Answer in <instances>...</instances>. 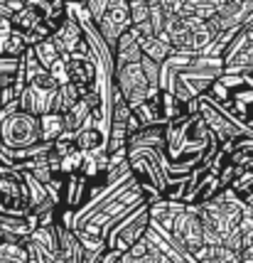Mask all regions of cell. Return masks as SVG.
<instances>
[{
	"instance_id": "obj_1",
	"label": "cell",
	"mask_w": 253,
	"mask_h": 263,
	"mask_svg": "<svg viewBox=\"0 0 253 263\" xmlns=\"http://www.w3.org/2000/svg\"><path fill=\"white\" fill-rule=\"evenodd\" d=\"M42 143L40 118L23 114L17 99L0 111V150H27Z\"/></svg>"
},
{
	"instance_id": "obj_2",
	"label": "cell",
	"mask_w": 253,
	"mask_h": 263,
	"mask_svg": "<svg viewBox=\"0 0 253 263\" xmlns=\"http://www.w3.org/2000/svg\"><path fill=\"white\" fill-rule=\"evenodd\" d=\"M197 116L204 121L207 130L217 138L219 145L241 140V138H253L251 126L243 123L241 118H233L226 108H221V103L209 91L202 93V96L197 99Z\"/></svg>"
},
{
	"instance_id": "obj_3",
	"label": "cell",
	"mask_w": 253,
	"mask_h": 263,
	"mask_svg": "<svg viewBox=\"0 0 253 263\" xmlns=\"http://www.w3.org/2000/svg\"><path fill=\"white\" fill-rule=\"evenodd\" d=\"M128 167L135 182L150 184L158 192H165V184L170 180V162L165 155V148H128Z\"/></svg>"
},
{
	"instance_id": "obj_4",
	"label": "cell",
	"mask_w": 253,
	"mask_h": 263,
	"mask_svg": "<svg viewBox=\"0 0 253 263\" xmlns=\"http://www.w3.org/2000/svg\"><path fill=\"white\" fill-rule=\"evenodd\" d=\"M148 224H150L148 204H145V202H140L135 209H130L128 214H123V217L118 219L113 227L104 234L106 249L118 251V253H126L135 241H140L143 236H145Z\"/></svg>"
},
{
	"instance_id": "obj_5",
	"label": "cell",
	"mask_w": 253,
	"mask_h": 263,
	"mask_svg": "<svg viewBox=\"0 0 253 263\" xmlns=\"http://www.w3.org/2000/svg\"><path fill=\"white\" fill-rule=\"evenodd\" d=\"M30 212H32V204H30L25 175L0 165V217L23 219Z\"/></svg>"
},
{
	"instance_id": "obj_6",
	"label": "cell",
	"mask_w": 253,
	"mask_h": 263,
	"mask_svg": "<svg viewBox=\"0 0 253 263\" xmlns=\"http://www.w3.org/2000/svg\"><path fill=\"white\" fill-rule=\"evenodd\" d=\"M224 77H251L253 71V27H241L221 54Z\"/></svg>"
},
{
	"instance_id": "obj_7",
	"label": "cell",
	"mask_w": 253,
	"mask_h": 263,
	"mask_svg": "<svg viewBox=\"0 0 253 263\" xmlns=\"http://www.w3.org/2000/svg\"><path fill=\"white\" fill-rule=\"evenodd\" d=\"M172 241L182 249L184 253H189L194 258L197 253L204 249V231H202V221L194 214L192 206H184L182 212L172 219L170 224V231H167Z\"/></svg>"
},
{
	"instance_id": "obj_8",
	"label": "cell",
	"mask_w": 253,
	"mask_h": 263,
	"mask_svg": "<svg viewBox=\"0 0 253 263\" xmlns=\"http://www.w3.org/2000/svg\"><path fill=\"white\" fill-rule=\"evenodd\" d=\"M113 89L126 101V106L130 111H135L138 106L150 101V89L145 77H143V71H140V64H128V67L115 69Z\"/></svg>"
},
{
	"instance_id": "obj_9",
	"label": "cell",
	"mask_w": 253,
	"mask_h": 263,
	"mask_svg": "<svg viewBox=\"0 0 253 263\" xmlns=\"http://www.w3.org/2000/svg\"><path fill=\"white\" fill-rule=\"evenodd\" d=\"M130 27V17H128V0H108L106 15L101 17V23L96 25V30L101 34V40L106 47L113 52L115 42L121 40V34Z\"/></svg>"
},
{
	"instance_id": "obj_10",
	"label": "cell",
	"mask_w": 253,
	"mask_h": 263,
	"mask_svg": "<svg viewBox=\"0 0 253 263\" xmlns=\"http://www.w3.org/2000/svg\"><path fill=\"white\" fill-rule=\"evenodd\" d=\"M49 42L54 45V49L59 52V57H71V54H86V52H89L79 23H76L67 10H64V20L59 23V27L49 34Z\"/></svg>"
},
{
	"instance_id": "obj_11",
	"label": "cell",
	"mask_w": 253,
	"mask_h": 263,
	"mask_svg": "<svg viewBox=\"0 0 253 263\" xmlns=\"http://www.w3.org/2000/svg\"><path fill=\"white\" fill-rule=\"evenodd\" d=\"M253 15V0H221L217 15L209 20L217 32L241 30L246 20Z\"/></svg>"
},
{
	"instance_id": "obj_12",
	"label": "cell",
	"mask_w": 253,
	"mask_h": 263,
	"mask_svg": "<svg viewBox=\"0 0 253 263\" xmlns=\"http://www.w3.org/2000/svg\"><path fill=\"white\" fill-rule=\"evenodd\" d=\"M138 40H140L138 32H135V30H130V27L121 34V40H118L115 47H113V64H115V69L128 67V64H140L143 54H140Z\"/></svg>"
},
{
	"instance_id": "obj_13",
	"label": "cell",
	"mask_w": 253,
	"mask_h": 263,
	"mask_svg": "<svg viewBox=\"0 0 253 263\" xmlns=\"http://www.w3.org/2000/svg\"><path fill=\"white\" fill-rule=\"evenodd\" d=\"M74 145H76V150L84 153V155H99V153H106V133H101L99 128H93V126H86L76 133Z\"/></svg>"
},
{
	"instance_id": "obj_14",
	"label": "cell",
	"mask_w": 253,
	"mask_h": 263,
	"mask_svg": "<svg viewBox=\"0 0 253 263\" xmlns=\"http://www.w3.org/2000/svg\"><path fill=\"white\" fill-rule=\"evenodd\" d=\"M10 23H12V30H17V32L27 34V32H32L37 25H42V15H40V10H37L35 5H32V0H27L23 10L12 15Z\"/></svg>"
},
{
	"instance_id": "obj_15",
	"label": "cell",
	"mask_w": 253,
	"mask_h": 263,
	"mask_svg": "<svg viewBox=\"0 0 253 263\" xmlns=\"http://www.w3.org/2000/svg\"><path fill=\"white\" fill-rule=\"evenodd\" d=\"M138 45H140V54L150 59V62H155V64H162L172 54V47L167 42H162V40H158V37H140Z\"/></svg>"
},
{
	"instance_id": "obj_16",
	"label": "cell",
	"mask_w": 253,
	"mask_h": 263,
	"mask_svg": "<svg viewBox=\"0 0 253 263\" xmlns=\"http://www.w3.org/2000/svg\"><path fill=\"white\" fill-rule=\"evenodd\" d=\"M197 263H241V253L231 251L226 246H204L194 256Z\"/></svg>"
},
{
	"instance_id": "obj_17",
	"label": "cell",
	"mask_w": 253,
	"mask_h": 263,
	"mask_svg": "<svg viewBox=\"0 0 253 263\" xmlns=\"http://www.w3.org/2000/svg\"><path fill=\"white\" fill-rule=\"evenodd\" d=\"M64 133V121L57 114H47L40 118V138L42 143H54Z\"/></svg>"
},
{
	"instance_id": "obj_18",
	"label": "cell",
	"mask_w": 253,
	"mask_h": 263,
	"mask_svg": "<svg viewBox=\"0 0 253 263\" xmlns=\"http://www.w3.org/2000/svg\"><path fill=\"white\" fill-rule=\"evenodd\" d=\"M81 96L79 91L71 86V84H64V86H57V93H54V106H52V114L57 116H64L69 111L74 103L79 101Z\"/></svg>"
},
{
	"instance_id": "obj_19",
	"label": "cell",
	"mask_w": 253,
	"mask_h": 263,
	"mask_svg": "<svg viewBox=\"0 0 253 263\" xmlns=\"http://www.w3.org/2000/svg\"><path fill=\"white\" fill-rule=\"evenodd\" d=\"M30 49H32V54H35L37 64L42 69H47V71H49V67L59 59V52L54 49V45H52L49 40H42V42H37V45L30 47Z\"/></svg>"
},
{
	"instance_id": "obj_20",
	"label": "cell",
	"mask_w": 253,
	"mask_h": 263,
	"mask_svg": "<svg viewBox=\"0 0 253 263\" xmlns=\"http://www.w3.org/2000/svg\"><path fill=\"white\" fill-rule=\"evenodd\" d=\"M0 263H27V251L23 243L0 241Z\"/></svg>"
},
{
	"instance_id": "obj_21",
	"label": "cell",
	"mask_w": 253,
	"mask_h": 263,
	"mask_svg": "<svg viewBox=\"0 0 253 263\" xmlns=\"http://www.w3.org/2000/svg\"><path fill=\"white\" fill-rule=\"evenodd\" d=\"M150 30H152V37L162 40V32H165V12L160 10V0H150Z\"/></svg>"
},
{
	"instance_id": "obj_22",
	"label": "cell",
	"mask_w": 253,
	"mask_h": 263,
	"mask_svg": "<svg viewBox=\"0 0 253 263\" xmlns=\"http://www.w3.org/2000/svg\"><path fill=\"white\" fill-rule=\"evenodd\" d=\"M106 8H108V0H91V3H84V10L91 17L93 25L101 23V17L106 15Z\"/></svg>"
},
{
	"instance_id": "obj_23",
	"label": "cell",
	"mask_w": 253,
	"mask_h": 263,
	"mask_svg": "<svg viewBox=\"0 0 253 263\" xmlns=\"http://www.w3.org/2000/svg\"><path fill=\"white\" fill-rule=\"evenodd\" d=\"M49 77L54 79L57 86H64V84H69V77H67V64H64V59L59 57L52 67H49Z\"/></svg>"
},
{
	"instance_id": "obj_24",
	"label": "cell",
	"mask_w": 253,
	"mask_h": 263,
	"mask_svg": "<svg viewBox=\"0 0 253 263\" xmlns=\"http://www.w3.org/2000/svg\"><path fill=\"white\" fill-rule=\"evenodd\" d=\"M12 34V23L8 17H0V42H5Z\"/></svg>"
},
{
	"instance_id": "obj_25",
	"label": "cell",
	"mask_w": 253,
	"mask_h": 263,
	"mask_svg": "<svg viewBox=\"0 0 253 263\" xmlns=\"http://www.w3.org/2000/svg\"><path fill=\"white\" fill-rule=\"evenodd\" d=\"M0 111H3V93H0Z\"/></svg>"
}]
</instances>
